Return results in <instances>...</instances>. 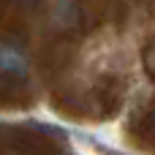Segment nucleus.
<instances>
[{"mask_svg":"<svg viewBox=\"0 0 155 155\" xmlns=\"http://www.w3.org/2000/svg\"><path fill=\"white\" fill-rule=\"evenodd\" d=\"M84 139H87V142H90V144H93V147H95V150H98L101 155H125V153H117V150H109V147H104V144H98V142H93L90 136H84Z\"/></svg>","mask_w":155,"mask_h":155,"instance_id":"2","label":"nucleus"},{"mask_svg":"<svg viewBox=\"0 0 155 155\" xmlns=\"http://www.w3.org/2000/svg\"><path fill=\"white\" fill-rule=\"evenodd\" d=\"M0 65H3V68H22L25 60H22L16 52H0Z\"/></svg>","mask_w":155,"mask_h":155,"instance_id":"1","label":"nucleus"}]
</instances>
